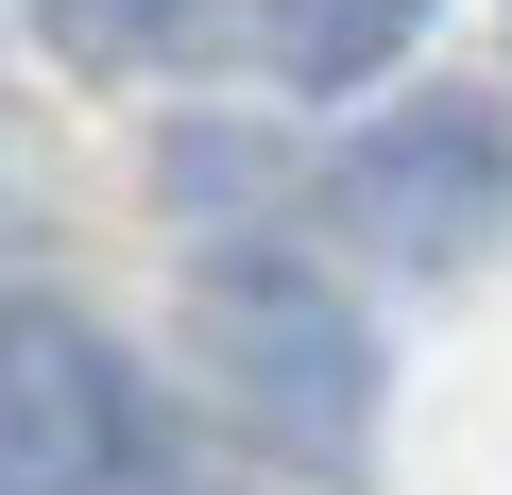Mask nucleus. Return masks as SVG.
Returning a JSON list of instances; mask_svg holds the SVG:
<instances>
[{"instance_id":"f257e3e1","label":"nucleus","mask_w":512,"mask_h":495,"mask_svg":"<svg viewBox=\"0 0 512 495\" xmlns=\"http://www.w3.org/2000/svg\"><path fill=\"white\" fill-rule=\"evenodd\" d=\"M188 342H205L222 410L274 444V461L342 478L376 444V342H359V308L291 257V239H222V257L188 274Z\"/></svg>"},{"instance_id":"39448f33","label":"nucleus","mask_w":512,"mask_h":495,"mask_svg":"<svg viewBox=\"0 0 512 495\" xmlns=\"http://www.w3.org/2000/svg\"><path fill=\"white\" fill-rule=\"evenodd\" d=\"M410 18H427V0H256V35H274V69H291L308 103L376 86V69L410 52Z\"/></svg>"},{"instance_id":"7ed1b4c3","label":"nucleus","mask_w":512,"mask_h":495,"mask_svg":"<svg viewBox=\"0 0 512 495\" xmlns=\"http://www.w3.org/2000/svg\"><path fill=\"white\" fill-rule=\"evenodd\" d=\"M325 205H342L359 257H393V274H461L478 239H495V205H512V154H495V120H478V103H410V120L342 137Z\"/></svg>"},{"instance_id":"20e7f679","label":"nucleus","mask_w":512,"mask_h":495,"mask_svg":"<svg viewBox=\"0 0 512 495\" xmlns=\"http://www.w3.org/2000/svg\"><path fill=\"white\" fill-rule=\"evenodd\" d=\"M86 69H222L256 35V0H35Z\"/></svg>"},{"instance_id":"f03ea898","label":"nucleus","mask_w":512,"mask_h":495,"mask_svg":"<svg viewBox=\"0 0 512 495\" xmlns=\"http://www.w3.org/2000/svg\"><path fill=\"white\" fill-rule=\"evenodd\" d=\"M137 478V376L86 308L0 291V495H120Z\"/></svg>"}]
</instances>
